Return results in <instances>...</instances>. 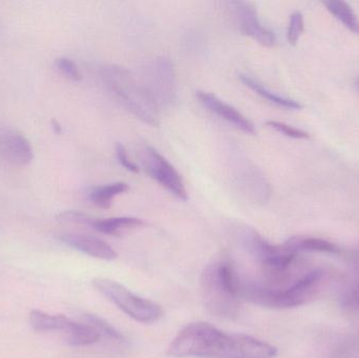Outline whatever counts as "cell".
Returning <instances> with one entry per match:
<instances>
[{"label": "cell", "instance_id": "d6986e66", "mask_svg": "<svg viewBox=\"0 0 359 358\" xmlns=\"http://www.w3.org/2000/svg\"><path fill=\"white\" fill-rule=\"evenodd\" d=\"M305 27V21L301 12H294L291 14L289 20L288 31H287V40L291 46H295L299 42Z\"/></svg>", "mask_w": 359, "mask_h": 358}, {"label": "cell", "instance_id": "2e32d148", "mask_svg": "<svg viewBox=\"0 0 359 358\" xmlns=\"http://www.w3.org/2000/svg\"><path fill=\"white\" fill-rule=\"evenodd\" d=\"M327 10L349 31L359 35V18L353 8L345 1L331 0V1L323 2Z\"/></svg>", "mask_w": 359, "mask_h": 358}, {"label": "cell", "instance_id": "52a82bcc", "mask_svg": "<svg viewBox=\"0 0 359 358\" xmlns=\"http://www.w3.org/2000/svg\"><path fill=\"white\" fill-rule=\"evenodd\" d=\"M0 157L12 165L25 166L33 160V147L18 130L0 128Z\"/></svg>", "mask_w": 359, "mask_h": 358}, {"label": "cell", "instance_id": "277c9868", "mask_svg": "<svg viewBox=\"0 0 359 358\" xmlns=\"http://www.w3.org/2000/svg\"><path fill=\"white\" fill-rule=\"evenodd\" d=\"M103 79L120 103L139 119L151 125H159L157 102L151 92L138 85L130 71L118 67H107Z\"/></svg>", "mask_w": 359, "mask_h": 358}, {"label": "cell", "instance_id": "9c48e42d", "mask_svg": "<svg viewBox=\"0 0 359 358\" xmlns=\"http://www.w3.org/2000/svg\"><path fill=\"white\" fill-rule=\"evenodd\" d=\"M59 240L74 249L79 250L93 258L104 261H113L117 258V252L109 243L93 235L62 233L59 235Z\"/></svg>", "mask_w": 359, "mask_h": 358}, {"label": "cell", "instance_id": "8992f818", "mask_svg": "<svg viewBox=\"0 0 359 358\" xmlns=\"http://www.w3.org/2000/svg\"><path fill=\"white\" fill-rule=\"evenodd\" d=\"M142 163L147 174L162 187L180 200L188 199L183 179L176 168L153 147L147 146L142 151Z\"/></svg>", "mask_w": 359, "mask_h": 358}, {"label": "cell", "instance_id": "5bb4252c", "mask_svg": "<svg viewBox=\"0 0 359 358\" xmlns=\"http://www.w3.org/2000/svg\"><path fill=\"white\" fill-rule=\"evenodd\" d=\"M241 80L245 85L248 86L249 88L257 92L259 96L265 98L266 100L269 102L273 103V104L278 105L280 107H284V109H301L302 104L297 102L294 99L287 98V97L280 96V95L276 94L274 92L268 90L267 88L259 83L257 80L253 78L249 77L247 75H241Z\"/></svg>", "mask_w": 359, "mask_h": 358}, {"label": "cell", "instance_id": "7c38bea8", "mask_svg": "<svg viewBox=\"0 0 359 358\" xmlns=\"http://www.w3.org/2000/svg\"><path fill=\"white\" fill-rule=\"evenodd\" d=\"M71 319L62 315H50L44 311L34 309L29 312V323L35 331L60 332L67 330Z\"/></svg>", "mask_w": 359, "mask_h": 358}, {"label": "cell", "instance_id": "6da1fadb", "mask_svg": "<svg viewBox=\"0 0 359 358\" xmlns=\"http://www.w3.org/2000/svg\"><path fill=\"white\" fill-rule=\"evenodd\" d=\"M168 353L179 358H274L272 345L244 334H228L208 323H194L179 332Z\"/></svg>", "mask_w": 359, "mask_h": 358}, {"label": "cell", "instance_id": "9a60e30c", "mask_svg": "<svg viewBox=\"0 0 359 358\" xmlns=\"http://www.w3.org/2000/svg\"><path fill=\"white\" fill-rule=\"evenodd\" d=\"M143 225L144 222L140 219L119 216V218H111L107 220H96L92 228L104 235H118L122 231L138 228Z\"/></svg>", "mask_w": 359, "mask_h": 358}, {"label": "cell", "instance_id": "7a4b0ae2", "mask_svg": "<svg viewBox=\"0 0 359 358\" xmlns=\"http://www.w3.org/2000/svg\"><path fill=\"white\" fill-rule=\"evenodd\" d=\"M201 294L207 310L215 317L234 319L240 313V279L230 263L215 261L205 268Z\"/></svg>", "mask_w": 359, "mask_h": 358}, {"label": "cell", "instance_id": "30bf717a", "mask_svg": "<svg viewBox=\"0 0 359 358\" xmlns=\"http://www.w3.org/2000/svg\"><path fill=\"white\" fill-rule=\"evenodd\" d=\"M240 16L241 29L245 35L250 36L262 46L271 48L276 44V36L272 31L262 25L257 10L246 2H236Z\"/></svg>", "mask_w": 359, "mask_h": 358}, {"label": "cell", "instance_id": "ba28073f", "mask_svg": "<svg viewBox=\"0 0 359 358\" xmlns=\"http://www.w3.org/2000/svg\"><path fill=\"white\" fill-rule=\"evenodd\" d=\"M196 97H198V101L211 113L219 116L228 123H231L232 125L246 134H257L255 125L244 115H242L238 109H234L231 105L227 104L221 99L217 98L215 95L206 92H198Z\"/></svg>", "mask_w": 359, "mask_h": 358}, {"label": "cell", "instance_id": "5b68a950", "mask_svg": "<svg viewBox=\"0 0 359 358\" xmlns=\"http://www.w3.org/2000/svg\"><path fill=\"white\" fill-rule=\"evenodd\" d=\"M93 286L135 321L153 324L159 321L163 315V310L157 303L136 296L113 280L97 277L93 280Z\"/></svg>", "mask_w": 359, "mask_h": 358}, {"label": "cell", "instance_id": "3957f363", "mask_svg": "<svg viewBox=\"0 0 359 358\" xmlns=\"http://www.w3.org/2000/svg\"><path fill=\"white\" fill-rule=\"evenodd\" d=\"M324 277V271L310 269L294 285L288 288H270L263 284L240 280V294L242 298L265 308H294L314 298Z\"/></svg>", "mask_w": 359, "mask_h": 358}, {"label": "cell", "instance_id": "7402d4cb", "mask_svg": "<svg viewBox=\"0 0 359 358\" xmlns=\"http://www.w3.org/2000/svg\"><path fill=\"white\" fill-rule=\"evenodd\" d=\"M343 303L348 308L359 310V271L355 279L352 280L344 290Z\"/></svg>", "mask_w": 359, "mask_h": 358}, {"label": "cell", "instance_id": "44dd1931", "mask_svg": "<svg viewBox=\"0 0 359 358\" xmlns=\"http://www.w3.org/2000/svg\"><path fill=\"white\" fill-rule=\"evenodd\" d=\"M266 124L272 130H276V132H280V134L291 139L302 140V139H308L310 137L309 134L305 130H299V128L289 125V124L284 123V122L268 121Z\"/></svg>", "mask_w": 359, "mask_h": 358}, {"label": "cell", "instance_id": "e0dca14e", "mask_svg": "<svg viewBox=\"0 0 359 358\" xmlns=\"http://www.w3.org/2000/svg\"><path fill=\"white\" fill-rule=\"evenodd\" d=\"M128 189H130V186L124 182L103 185V186L97 187L94 191H90V200L98 207L109 208L114 198L126 193Z\"/></svg>", "mask_w": 359, "mask_h": 358}, {"label": "cell", "instance_id": "8fae6325", "mask_svg": "<svg viewBox=\"0 0 359 358\" xmlns=\"http://www.w3.org/2000/svg\"><path fill=\"white\" fill-rule=\"evenodd\" d=\"M283 247L293 254L299 252H325V254H337L339 248L324 239L313 237H293L283 244Z\"/></svg>", "mask_w": 359, "mask_h": 358}, {"label": "cell", "instance_id": "cb8c5ba5", "mask_svg": "<svg viewBox=\"0 0 359 358\" xmlns=\"http://www.w3.org/2000/svg\"><path fill=\"white\" fill-rule=\"evenodd\" d=\"M116 155H117L118 161L119 163L126 168V170L130 172H139V167L134 163V162L130 161V158L128 156V151H126V147L121 144V143H117L116 144Z\"/></svg>", "mask_w": 359, "mask_h": 358}, {"label": "cell", "instance_id": "603a6c76", "mask_svg": "<svg viewBox=\"0 0 359 358\" xmlns=\"http://www.w3.org/2000/svg\"><path fill=\"white\" fill-rule=\"evenodd\" d=\"M59 221L65 223H73V224L86 225V226L93 227L96 219L88 216V214H81L78 212H65L57 216Z\"/></svg>", "mask_w": 359, "mask_h": 358}, {"label": "cell", "instance_id": "ac0fdd59", "mask_svg": "<svg viewBox=\"0 0 359 358\" xmlns=\"http://www.w3.org/2000/svg\"><path fill=\"white\" fill-rule=\"evenodd\" d=\"M83 319L88 325L92 326L99 333L105 334L109 338H113L117 342H126L124 336L115 327L107 323L105 319H101L98 315H88H88H83Z\"/></svg>", "mask_w": 359, "mask_h": 358}, {"label": "cell", "instance_id": "ffe728a7", "mask_svg": "<svg viewBox=\"0 0 359 358\" xmlns=\"http://www.w3.org/2000/svg\"><path fill=\"white\" fill-rule=\"evenodd\" d=\"M57 69L62 74L65 78L72 80V81L78 82L82 79L81 71L78 69L76 63L67 57H59L55 61Z\"/></svg>", "mask_w": 359, "mask_h": 358}, {"label": "cell", "instance_id": "4fadbf2b", "mask_svg": "<svg viewBox=\"0 0 359 358\" xmlns=\"http://www.w3.org/2000/svg\"><path fill=\"white\" fill-rule=\"evenodd\" d=\"M63 340L69 346L86 347L100 340L101 334L88 324L69 322L67 330L62 333Z\"/></svg>", "mask_w": 359, "mask_h": 358}]
</instances>
